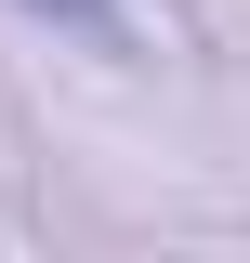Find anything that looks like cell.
<instances>
[{
  "instance_id": "6da1fadb",
  "label": "cell",
  "mask_w": 250,
  "mask_h": 263,
  "mask_svg": "<svg viewBox=\"0 0 250 263\" xmlns=\"http://www.w3.org/2000/svg\"><path fill=\"white\" fill-rule=\"evenodd\" d=\"M27 13H53V27H79V40H119V0H27Z\"/></svg>"
}]
</instances>
